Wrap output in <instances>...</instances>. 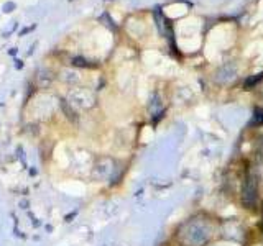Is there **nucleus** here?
Masks as SVG:
<instances>
[{
	"mask_svg": "<svg viewBox=\"0 0 263 246\" xmlns=\"http://www.w3.org/2000/svg\"><path fill=\"white\" fill-rule=\"evenodd\" d=\"M17 52H18V49H17V48H12V49L8 51V54H10V56H15Z\"/></svg>",
	"mask_w": 263,
	"mask_h": 246,
	"instance_id": "6e6552de",
	"label": "nucleus"
},
{
	"mask_svg": "<svg viewBox=\"0 0 263 246\" xmlns=\"http://www.w3.org/2000/svg\"><path fill=\"white\" fill-rule=\"evenodd\" d=\"M255 122L263 125V108H255V115H253Z\"/></svg>",
	"mask_w": 263,
	"mask_h": 246,
	"instance_id": "423d86ee",
	"label": "nucleus"
},
{
	"mask_svg": "<svg viewBox=\"0 0 263 246\" xmlns=\"http://www.w3.org/2000/svg\"><path fill=\"white\" fill-rule=\"evenodd\" d=\"M15 8H17V3L15 2H5V3H3V7H2V10L5 13H12Z\"/></svg>",
	"mask_w": 263,
	"mask_h": 246,
	"instance_id": "39448f33",
	"label": "nucleus"
},
{
	"mask_svg": "<svg viewBox=\"0 0 263 246\" xmlns=\"http://www.w3.org/2000/svg\"><path fill=\"white\" fill-rule=\"evenodd\" d=\"M33 28H35V26H31V28H23V30H22V31H20V36H23V34H26V33H30V31H31V30H33Z\"/></svg>",
	"mask_w": 263,
	"mask_h": 246,
	"instance_id": "0eeeda50",
	"label": "nucleus"
},
{
	"mask_svg": "<svg viewBox=\"0 0 263 246\" xmlns=\"http://www.w3.org/2000/svg\"><path fill=\"white\" fill-rule=\"evenodd\" d=\"M28 207V202H22V208H26Z\"/></svg>",
	"mask_w": 263,
	"mask_h": 246,
	"instance_id": "9d476101",
	"label": "nucleus"
},
{
	"mask_svg": "<svg viewBox=\"0 0 263 246\" xmlns=\"http://www.w3.org/2000/svg\"><path fill=\"white\" fill-rule=\"evenodd\" d=\"M110 161L109 159H100L99 163L94 166V177H97V179H104V177H107L109 174H110Z\"/></svg>",
	"mask_w": 263,
	"mask_h": 246,
	"instance_id": "f03ea898",
	"label": "nucleus"
},
{
	"mask_svg": "<svg viewBox=\"0 0 263 246\" xmlns=\"http://www.w3.org/2000/svg\"><path fill=\"white\" fill-rule=\"evenodd\" d=\"M263 79V72L260 74H257V76H250L247 80H245V84H243V87H245V90H250V89H253L255 86H257L258 82Z\"/></svg>",
	"mask_w": 263,
	"mask_h": 246,
	"instance_id": "7ed1b4c3",
	"label": "nucleus"
},
{
	"mask_svg": "<svg viewBox=\"0 0 263 246\" xmlns=\"http://www.w3.org/2000/svg\"><path fill=\"white\" fill-rule=\"evenodd\" d=\"M15 66H17V69H22V66H23V62L20 61V59H17L15 61Z\"/></svg>",
	"mask_w": 263,
	"mask_h": 246,
	"instance_id": "1a4fd4ad",
	"label": "nucleus"
},
{
	"mask_svg": "<svg viewBox=\"0 0 263 246\" xmlns=\"http://www.w3.org/2000/svg\"><path fill=\"white\" fill-rule=\"evenodd\" d=\"M72 64L78 66V68H89V66H90L84 58H74V59H72Z\"/></svg>",
	"mask_w": 263,
	"mask_h": 246,
	"instance_id": "20e7f679",
	"label": "nucleus"
},
{
	"mask_svg": "<svg viewBox=\"0 0 263 246\" xmlns=\"http://www.w3.org/2000/svg\"><path fill=\"white\" fill-rule=\"evenodd\" d=\"M242 203L245 208L255 210L258 205V181L253 174H248L242 184Z\"/></svg>",
	"mask_w": 263,
	"mask_h": 246,
	"instance_id": "f257e3e1",
	"label": "nucleus"
}]
</instances>
